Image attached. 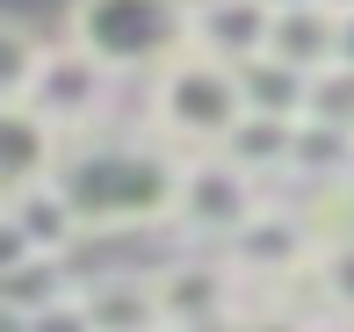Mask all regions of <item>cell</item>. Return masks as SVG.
<instances>
[{"mask_svg": "<svg viewBox=\"0 0 354 332\" xmlns=\"http://www.w3.org/2000/svg\"><path fill=\"white\" fill-rule=\"evenodd\" d=\"M268 58L297 66L304 80H318L326 66H340V8H333V0L275 8V37H268Z\"/></svg>", "mask_w": 354, "mask_h": 332, "instance_id": "9", "label": "cell"}, {"mask_svg": "<svg viewBox=\"0 0 354 332\" xmlns=\"http://www.w3.org/2000/svg\"><path fill=\"white\" fill-rule=\"evenodd\" d=\"M181 173L188 152H174L167 137L145 145V137H102V145H66L51 181L73 195L80 224L87 231H138V224H167L181 217Z\"/></svg>", "mask_w": 354, "mask_h": 332, "instance_id": "1", "label": "cell"}, {"mask_svg": "<svg viewBox=\"0 0 354 332\" xmlns=\"http://www.w3.org/2000/svg\"><path fill=\"white\" fill-rule=\"evenodd\" d=\"M239 332H311V318H297V311H282V304H261V311L239 318Z\"/></svg>", "mask_w": 354, "mask_h": 332, "instance_id": "20", "label": "cell"}, {"mask_svg": "<svg viewBox=\"0 0 354 332\" xmlns=\"http://www.w3.org/2000/svg\"><path fill=\"white\" fill-rule=\"evenodd\" d=\"M188 14L196 0H73L66 43L109 72H167L188 51Z\"/></svg>", "mask_w": 354, "mask_h": 332, "instance_id": "2", "label": "cell"}, {"mask_svg": "<svg viewBox=\"0 0 354 332\" xmlns=\"http://www.w3.org/2000/svg\"><path fill=\"white\" fill-rule=\"evenodd\" d=\"M8 332H102V325L87 318V304H80V296H66L58 311H44V318H29V325H8Z\"/></svg>", "mask_w": 354, "mask_h": 332, "instance_id": "19", "label": "cell"}, {"mask_svg": "<svg viewBox=\"0 0 354 332\" xmlns=\"http://www.w3.org/2000/svg\"><path fill=\"white\" fill-rule=\"evenodd\" d=\"M66 296H80V282L66 275V260H15V267H0V311H8V325H29V318H44V311H58Z\"/></svg>", "mask_w": 354, "mask_h": 332, "instance_id": "13", "label": "cell"}, {"mask_svg": "<svg viewBox=\"0 0 354 332\" xmlns=\"http://www.w3.org/2000/svg\"><path fill=\"white\" fill-rule=\"evenodd\" d=\"M239 87H246V116H282V123H304L311 108V80L282 58H253L239 66Z\"/></svg>", "mask_w": 354, "mask_h": 332, "instance_id": "14", "label": "cell"}, {"mask_svg": "<svg viewBox=\"0 0 354 332\" xmlns=\"http://www.w3.org/2000/svg\"><path fill=\"white\" fill-rule=\"evenodd\" d=\"M340 66H354V0L340 8Z\"/></svg>", "mask_w": 354, "mask_h": 332, "instance_id": "21", "label": "cell"}, {"mask_svg": "<svg viewBox=\"0 0 354 332\" xmlns=\"http://www.w3.org/2000/svg\"><path fill=\"white\" fill-rule=\"evenodd\" d=\"M297 130H304V123L246 116L232 137H224V159H232V166H246L253 181H261V173H289V159H297Z\"/></svg>", "mask_w": 354, "mask_h": 332, "instance_id": "15", "label": "cell"}, {"mask_svg": "<svg viewBox=\"0 0 354 332\" xmlns=\"http://www.w3.org/2000/svg\"><path fill=\"white\" fill-rule=\"evenodd\" d=\"M80 210H73V195L58 181H29V188H8V210H0V246H8V260L0 267H15V260H66L73 239H80Z\"/></svg>", "mask_w": 354, "mask_h": 332, "instance_id": "5", "label": "cell"}, {"mask_svg": "<svg viewBox=\"0 0 354 332\" xmlns=\"http://www.w3.org/2000/svg\"><path fill=\"white\" fill-rule=\"evenodd\" d=\"M44 66H51V43H44L29 22L0 29V101H29L37 80H44Z\"/></svg>", "mask_w": 354, "mask_h": 332, "instance_id": "16", "label": "cell"}, {"mask_svg": "<svg viewBox=\"0 0 354 332\" xmlns=\"http://www.w3.org/2000/svg\"><path fill=\"white\" fill-rule=\"evenodd\" d=\"M174 332H239V311L232 318H203V325H174Z\"/></svg>", "mask_w": 354, "mask_h": 332, "instance_id": "22", "label": "cell"}, {"mask_svg": "<svg viewBox=\"0 0 354 332\" xmlns=\"http://www.w3.org/2000/svg\"><path fill=\"white\" fill-rule=\"evenodd\" d=\"M318 282H326L333 318H354V239H340V246L318 253Z\"/></svg>", "mask_w": 354, "mask_h": 332, "instance_id": "18", "label": "cell"}, {"mask_svg": "<svg viewBox=\"0 0 354 332\" xmlns=\"http://www.w3.org/2000/svg\"><path fill=\"white\" fill-rule=\"evenodd\" d=\"M253 210H261V188H253L246 166H232L224 152H196V159H188V173H181V217H174V224L232 239Z\"/></svg>", "mask_w": 354, "mask_h": 332, "instance_id": "6", "label": "cell"}, {"mask_svg": "<svg viewBox=\"0 0 354 332\" xmlns=\"http://www.w3.org/2000/svg\"><path fill=\"white\" fill-rule=\"evenodd\" d=\"M318 231L304 210H275V202H261V210L246 217V224L224 239V260H232V275H261V282H282L304 275V267H318Z\"/></svg>", "mask_w": 354, "mask_h": 332, "instance_id": "4", "label": "cell"}, {"mask_svg": "<svg viewBox=\"0 0 354 332\" xmlns=\"http://www.w3.org/2000/svg\"><path fill=\"white\" fill-rule=\"evenodd\" d=\"M109 80H116V72H109V66H94L80 43H51V66H44V80H37V94H29V101H37V108H44V116H51L66 137H80V123H94V116H102Z\"/></svg>", "mask_w": 354, "mask_h": 332, "instance_id": "8", "label": "cell"}, {"mask_svg": "<svg viewBox=\"0 0 354 332\" xmlns=\"http://www.w3.org/2000/svg\"><path fill=\"white\" fill-rule=\"evenodd\" d=\"M304 123H326V130H347L354 137V66H326L311 80V108Z\"/></svg>", "mask_w": 354, "mask_h": 332, "instance_id": "17", "label": "cell"}, {"mask_svg": "<svg viewBox=\"0 0 354 332\" xmlns=\"http://www.w3.org/2000/svg\"><path fill=\"white\" fill-rule=\"evenodd\" d=\"M152 123L174 152H224V137L246 123V87L232 66L203 51H181L167 72H152Z\"/></svg>", "mask_w": 354, "mask_h": 332, "instance_id": "3", "label": "cell"}, {"mask_svg": "<svg viewBox=\"0 0 354 332\" xmlns=\"http://www.w3.org/2000/svg\"><path fill=\"white\" fill-rule=\"evenodd\" d=\"M268 37H275V8L268 0H196V14H188V51L217 58L232 72L268 58Z\"/></svg>", "mask_w": 354, "mask_h": 332, "instance_id": "7", "label": "cell"}, {"mask_svg": "<svg viewBox=\"0 0 354 332\" xmlns=\"http://www.w3.org/2000/svg\"><path fill=\"white\" fill-rule=\"evenodd\" d=\"M159 311L174 325H203V318H232V260H174L159 267Z\"/></svg>", "mask_w": 354, "mask_h": 332, "instance_id": "10", "label": "cell"}, {"mask_svg": "<svg viewBox=\"0 0 354 332\" xmlns=\"http://www.w3.org/2000/svg\"><path fill=\"white\" fill-rule=\"evenodd\" d=\"M347 181H354V173H347Z\"/></svg>", "mask_w": 354, "mask_h": 332, "instance_id": "24", "label": "cell"}, {"mask_svg": "<svg viewBox=\"0 0 354 332\" xmlns=\"http://www.w3.org/2000/svg\"><path fill=\"white\" fill-rule=\"evenodd\" d=\"M311 332H354V318H318Z\"/></svg>", "mask_w": 354, "mask_h": 332, "instance_id": "23", "label": "cell"}, {"mask_svg": "<svg viewBox=\"0 0 354 332\" xmlns=\"http://www.w3.org/2000/svg\"><path fill=\"white\" fill-rule=\"evenodd\" d=\"M73 137L58 130L51 116H44L37 101H8V152H0V173H8V188H29V181H51L58 159H66Z\"/></svg>", "mask_w": 354, "mask_h": 332, "instance_id": "11", "label": "cell"}, {"mask_svg": "<svg viewBox=\"0 0 354 332\" xmlns=\"http://www.w3.org/2000/svg\"><path fill=\"white\" fill-rule=\"evenodd\" d=\"M80 304L102 332H167L152 275H94V282H80Z\"/></svg>", "mask_w": 354, "mask_h": 332, "instance_id": "12", "label": "cell"}]
</instances>
